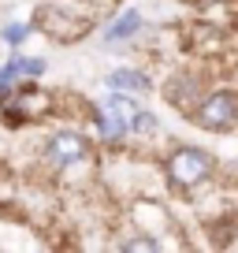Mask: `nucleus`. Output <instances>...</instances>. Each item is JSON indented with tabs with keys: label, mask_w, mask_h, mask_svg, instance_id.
<instances>
[{
	"label": "nucleus",
	"mask_w": 238,
	"mask_h": 253,
	"mask_svg": "<svg viewBox=\"0 0 238 253\" xmlns=\"http://www.w3.org/2000/svg\"><path fill=\"white\" fill-rule=\"evenodd\" d=\"M30 34H34V23H8V26H0V41H4L8 48H19Z\"/></svg>",
	"instance_id": "obj_10"
},
{
	"label": "nucleus",
	"mask_w": 238,
	"mask_h": 253,
	"mask_svg": "<svg viewBox=\"0 0 238 253\" xmlns=\"http://www.w3.org/2000/svg\"><path fill=\"white\" fill-rule=\"evenodd\" d=\"M164 93H167V101L179 104V108H194V104L201 101V93H205V82L194 79V75H175Z\"/></svg>",
	"instance_id": "obj_8"
},
{
	"label": "nucleus",
	"mask_w": 238,
	"mask_h": 253,
	"mask_svg": "<svg viewBox=\"0 0 238 253\" xmlns=\"http://www.w3.org/2000/svg\"><path fill=\"white\" fill-rule=\"evenodd\" d=\"M164 171L175 190H198L201 182L216 175V157L208 149H198V145H175L164 160Z\"/></svg>",
	"instance_id": "obj_1"
},
{
	"label": "nucleus",
	"mask_w": 238,
	"mask_h": 253,
	"mask_svg": "<svg viewBox=\"0 0 238 253\" xmlns=\"http://www.w3.org/2000/svg\"><path fill=\"white\" fill-rule=\"evenodd\" d=\"M0 45H4V41H0Z\"/></svg>",
	"instance_id": "obj_15"
},
{
	"label": "nucleus",
	"mask_w": 238,
	"mask_h": 253,
	"mask_svg": "<svg viewBox=\"0 0 238 253\" xmlns=\"http://www.w3.org/2000/svg\"><path fill=\"white\" fill-rule=\"evenodd\" d=\"M104 86L108 89H123V93H149L153 89V79L138 67H116V71L104 75Z\"/></svg>",
	"instance_id": "obj_7"
},
{
	"label": "nucleus",
	"mask_w": 238,
	"mask_h": 253,
	"mask_svg": "<svg viewBox=\"0 0 238 253\" xmlns=\"http://www.w3.org/2000/svg\"><path fill=\"white\" fill-rule=\"evenodd\" d=\"M142 30H145V15L138 8H127V11H119V15L101 30V41H104V45H127V41L138 38Z\"/></svg>",
	"instance_id": "obj_6"
},
{
	"label": "nucleus",
	"mask_w": 238,
	"mask_h": 253,
	"mask_svg": "<svg viewBox=\"0 0 238 253\" xmlns=\"http://www.w3.org/2000/svg\"><path fill=\"white\" fill-rule=\"evenodd\" d=\"M119 250L145 253V250H160V242H157V235H138V238H123V242H119Z\"/></svg>",
	"instance_id": "obj_12"
},
{
	"label": "nucleus",
	"mask_w": 238,
	"mask_h": 253,
	"mask_svg": "<svg viewBox=\"0 0 238 253\" xmlns=\"http://www.w3.org/2000/svg\"><path fill=\"white\" fill-rule=\"evenodd\" d=\"M198 4H201V8H208V4H220V0H198Z\"/></svg>",
	"instance_id": "obj_14"
},
{
	"label": "nucleus",
	"mask_w": 238,
	"mask_h": 253,
	"mask_svg": "<svg viewBox=\"0 0 238 253\" xmlns=\"http://www.w3.org/2000/svg\"><path fill=\"white\" fill-rule=\"evenodd\" d=\"M45 160L56 171H67V168L82 164V160H93V157H89L86 134H79V130H52L45 138Z\"/></svg>",
	"instance_id": "obj_3"
},
{
	"label": "nucleus",
	"mask_w": 238,
	"mask_h": 253,
	"mask_svg": "<svg viewBox=\"0 0 238 253\" xmlns=\"http://www.w3.org/2000/svg\"><path fill=\"white\" fill-rule=\"evenodd\" d=\"M127 126L134 130V134H153L160 126V119H157V112H149V108H134L127 116Z\"/></svg>",
	"instance_id": "obj_9"
},
{
	"label": "nucleus",
	"mask_w": 238,
	"mask_h": 253,
	"mask_svg": "<svg viewBox=\"0 0 238 253\" xmlns=\"http://www.w3.org/2000/svg\"><path fill=\"white\" fill-rule=\"evenodd\" d=\"M194 123L205 126V130H231L238 123V93L235 89H212V93H201V101L194 104Z\"/></svg>",
	"instance_id": "obj_2"
},
{
	"label": "nucleus",
	"mask_w": 238,
	"mask_h": 253,
	"mask_svg": "<svg viewBox=\"0 0 238 253\" xmlns=\"http://www.w3.org/2000/svg\"><path fill=\"white\" fill-rule=\"evenodd\" d=\"M38 26L48 34V38H60V41H79L82 34H89V19L86 15H67L64 8H56V4H45V8L38 11Z\"/></svg>",
	"instance_id": "obj_4"
},
{
	"label": "nucleus",
	"mask_w": 238,
	"mask_h": 253,
	"mask_svg": "<svg viewBox=\"0 0 238 253\" xmlns=\"http://www.w3.org/2000/svg\"><path fill=\"white\" fill-rule=\"evenodd\" d=\"M89 119H93V130H97V138H101L104 145H123V138L130 134L127 116L112 112L108 104H97V108H89Z\"/></svg>",
	"instance_id": "obj_5"
},
{
	"label": "nucleus",
	"mask_w": 238,
	"mask_h": 253,
	"mask_svg": "<svg viewBox=\"0 0 238 253\" xmlns=\"http://www.w3.org/2000/svg\"><path fill=\"white\" fill-rule=\"evenodd\" d=\"M104 104H108L112 112H119V116H130L134 108H142V104L134 101V93H123V89H108V97H104Z\"/></svg>",
	"instance_id": "obj_11"
},
{
	"label": "nucleus",
	"mask_w": 238,
	"mask_h": 253,
	"mask_svg": "<svg viewBox=\"0 0 238 253\" xmlns=\"http://www.w3.org/2000/svg\"><path fill=\"white\" fill-rule=\"evenodd\" d=\"M19 75H23V79H41V75H45V60H38V56H19Z\"/></svg>",
	"instance_id": "obj_13"
}]
</instances>
